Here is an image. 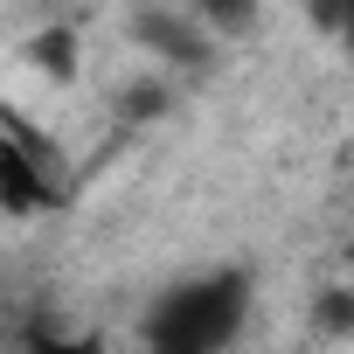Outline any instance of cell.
Instances as JSON below:
<instances>
[{
	"instance_id": "obj_7",
	"label": "cell",
	"mask_w": 354,
	"mask_h": 354,
	"mask_svg": "<svg viewBox=\"0 0 354 354\" xmlns=\"http://www.w3.org/2000/svg\"><path fill=\"white\" fill-rule=\"evenodd\" d=\"M319 326L326 333H347V292H326L319 299Z\"/></svg>"
},
{
	"instance_id": "obj_5",
	"label": "cell",
	"mask_w": 354,
	"mask_h": 354,
	"mask_svg": "<svg viewBox=\"0 0 354 354\" xmlns=\"http://www.w3.org/2000/svg\"><path fill=\"white\" fill-rule=\"evenodd\" d=\"M21 354H111L104 333H28Z\"/></svg>"
},
{
	"instance_id": "obj_6",
	"label": "cell",
	"mask_w": 354,
	"mask_h": 354,
	"mask_svg": "<svg viewBox=\"0 0 354 354\" xmlns=\"http://www.w3.org/2000/svg\"><path fill=\"white\" fill-rule=\"evenodd\" d=\"M306 21H313L326 42H340V35L354 28V0H306Z\"/></svg>"
},
{
	"instance_id": "obj_2",
	"label": "cell",
	"mask_w": 354,
	"mask_h": 354,
	"mask_svg": "<svg viewBox=\"0 0 354 354\" xmlns=\"http://www.w3.org/2000/svg\"><path fill=\"white\" fill-rule=\"evenodd\" d=\"M0 202H8L15 216L56 209V174H49L42 146H28V139H15V132H0Z\"/></svg>"
},
{
	"instance_id": "obj_4",
	"label": "cell",
	"mask_w": 354,
	"mask_h": 354,
	"mask_svg": "<svg viewBox=\"0 0 354 354\" xmlns=\"http://www.w3.org/2000/svg\"><path fill=\"white\" fill-rule=\"evenodd\" d=\"M188 21L223 49V42H243V35H257V21H264V0H188Z\"/></svg>"
},
{
	"instance_id": "obj_3",
	"label": "cell",
	"mask_w": 354,
	"mask_h": 354,
	"mask_svg": "<svg viewBox=\"0 0 354 354\" xmlns=\"http://www.w3.org/2000/svg\"><path fill=\"white\" fill-rule=\"evenodd\" d=\"M132 28H139V42H146L153 56H167L174 70H209V63H216V42H209L188 15H174V8H146Z\"/></svg>"
},
{
	"instance_id": "obj_1",
	"label": "cell",
	"mask_w": 354,
	"mask_h": 354,
	"mask_svg": "<svg viewBox=\"0 0 354 354\" xmlns=\"http://www.w3.org/2000/svg\"><path fill=\"white\" fill-rule=\"evenodd\" d=\"M257 313V271L250 264H209L174 278L146 319H139V354H230Z\"/></svg>"
}]
</instances>
